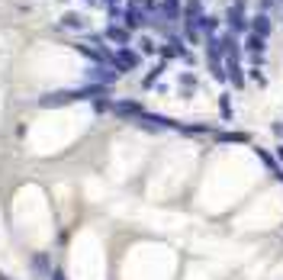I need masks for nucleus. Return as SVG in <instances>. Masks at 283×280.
Instances as JSON below:
<instances>
[{
    "label": "nucleus",
    "mask_w": 283,
    "mask_h": 280,
    "mask_svg": "<svg viewBox=\"0 0 283 280\" xmlns=\"http://www.w3.org/2000/svg\"><path fill=\"white\" fill-rule=\"evenodd\" d=\"M142 65V55L132 45H123V49H113V55H110V68L116 74H129V71H136V68Z\"/></svg>",
    "instance_id": "f257e3e1"
},
{
    "label": "nucleus",
    "mask_w": 283,
    "mask_h": 280,
    "mask_svg": "<svg viewBox=\"0 0 283 280\" xmlns=\"http://www.w3.org/2000/svg\"><path fill=\"white\" fill-rule=\"evenodd\" d=\"M110 110L116 116H132V119H142V103H136V100H113Z\"/></svg>",
    "instance_id": "f03ea898"
},
{
    "label": "nucleus",
    "mask_w": 283,
    "mask_h": 280,
    "mask_svg": "<svg viewBox=\"0 0 283 280\" xmlns=\"http://www.w3.org/2000/svg\"><path fill=\"white\" fill-rule=\"evenodd\" d=\"M106 39H113V42H116V49H123V45H129V39H132V32L126 29V26H116V23H110L103 29V42Z\"/></svg>",
    "instance_id": "7ed1b4c3"
},
{
    "label": "nucleus",
    "mask_w": 283,
    "mask_h": 280,
    "mask_svg": "<svg viewBox=\"0 0 283 280\" xmlns=\"http://www.w3.org/2000/svg\"><path fill=\"white\" fill-rule=\"evenodd\" d=\"M245 52H248V55H251L254 61H261V55H264V39L254 36V32H248V39H245Z\"/></svg>",
    "instance_id": "20e7f679"
},
{
    "label": "nucleus",
    "mask_w": 283,
    "mask_h": 280,
    "mask_svg": "<svg viewBox=\"0 0 283 280\" xmlns=\"http://www.w3.org/2000/svg\"><path fill=\"white\" fill-rule=\"evenodd\" d=\"M271 16H267V13H258V16H254V23H251V32L254 36H261V39H267L271 36Z\"/></svg>",
    "instance_id": "39448f33"
},
{
    "label": "nucleus",
    "mask_w": 283,
    "mask_h": 280,
    "mask_svg": "<svg viewBox=\"0 0 283 280\" xmlns=\"http://www.w3.org/2000/svg\"><path fill=\"white\" fill-rule=\"evenodd\" d=\"M136 52H139L142 58H145V55H158V52H161V45L154 42L151 36H139V49H136Z\"/></svg>",
    "instance_id": "423d86ee"
},
{
    "label": "nucleus",
    "mask_w": 283,
    "mask_h": 280,
    "mask_svg": "<svg viewBox=\"0 0 283 280\" xmlns=\"http://www.w3.org/2000/svg\"><path fill=\"white\" fill-rule=\"evenodd\" d=\"M228 26H232L235 32H245V29H248V23H245V13H241L238 6H232V10H228Z\"/></svg>",
    "instance_id": "0eeeda50"
},
{
    "label": "nucleus",
    "mask_w": 283,
    "mask_h": 280,
    "mask_svg": "<svg viewBox=\"0 0 283 280\" xmlns=\"http://www.w3.org/2000/svg\"><path fill=\"white\" fill-rule=\"evenodd\" d=\"M228 81H232L235 87H241V84H245V78H241V65H238V58H228Z\"/></svg>",
    "instance_id": "6e6552de"
},
{
    "label": "nucleus",
    "mask_w": 283,
    "mask_h": 280,
    "mask_svg": "<svg viewBox=\"0 0 283 280\" xmlns=\"http://www.w3.org/2000/svg\"><path fill=\"white\" fill-rule=\"evenodd\" d=\"M62 26H65V29H87V23H84V16H77V13H65V19H62Z\"/></svg>",
    "instance_id": "1a4fd4ad"
},
{
    "label": "nucleus",
    "mask_w": 283,
    "mask_h": 280,
    "mask_svg": "<svg viewBox=\"0 0 283 280\" xmlns=\"http://www.w3.org/2000/svg\"><path fill=\"white\" fill-rule=\"evenodd\" d=\"M274 132H277L280 139H283V122H274Z\"/></svg>",
    "instance_id": "9d476101"
},
{
    "label": "nucleus",
    "mask_w": 283,
    "mask_h": 280,
    "mask_svg": "<svg viewBox=\"0 0 283 280\" xmlns=\"http://www.w3.org/2000/svg\"><path fill=\"white\" fill-rule=\"evenodd\" d=\"M277 158H280V161H283V145H277Z\"/></svg>",
    "instance_id": "9b49d317"
},
{
    "label": "nucleus",
    "mask_w": 283,
    "mask_h": 280,
    "mask_svg": "<svg viewBox=\"0 0 283 280\" xmlns=\"http://www.w3.org/2000/svg\"><path fill=\"white\" fill-rule=\"evenodd\" d=\"M87 3H97V0H87Z\"/></svg>",
    "instance_id": "f8f14e48"
}]
</instances>
